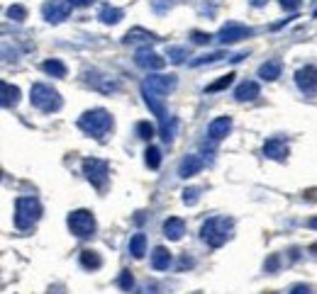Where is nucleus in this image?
I'll return each mask as SVG.
<instances>
[{"label": "nucleus", "instance_id": "11", "mask_svg": "<svg viewBox=\"0 0 317 294\" xmlns=\"http://www.w3.org/2000/svg\"><path fill=\"white\" fill-rule=\"evenodd\" d=\"M259 95V85L256 83H244L237 88V100H254Z\"/></svg>", "mask_w": 317, "mask_h": 294}, {"label": "nucleus", "instance_id": "9", "mask_svg": "<svg viewBox=\"0 0 317 294\" xmlns=\"http://www.w3.org/2000/svg\"><path fill=\"white\" fill-rule=\"evenodd\" d=\"M229 126H232V122H229L227 117H222L217 122H212V126H210V136H212V139H222V136L229 131Z\"/></svg>", "mask_w": 317, "mask_h": 294}, {"label": "nucleus", "instance_id": "18", "mask_svg": "<svg viewBox=\"0 0 317 294\" xmlns=\"http://www.w3.org/2000/svg\"><path fill=\"white\" fill-rule=\"evenodd\" d=\"M132 284H134V279H132V275L125 270V272L120 275V289H122V292H129V289H132Z\"/></svg>", "mask_w": 317, "mask_h": 294}, {"label": "nucleus", "instance_id": "5", "mask_svg": "<svg viewBox=\"0 0 317 294\" xmlns=\"http://www.w3.org/2000/svg\"><path fill=\"white\" fill-rule=\"evenodd\" d=\"M68 226H71V231L76 233V236H91L95 229V221H93V214L91 212H86V209H81V212H73L71 217H68Z\"/></svg>", "mask_w": 317, "mask_h": 294}, {"label": "nucleus", "instance_id": "15", "mask_svg": "<svg viewBox=\"0 0 317 294\" xmlns=\"http://www.w3.org/2000/svg\"><path fill=\"white\" fill-rule=\"evenodd\" d=\"M278 71H281V66L273 61V63H266V66H261V76L273 80V78H278Z\"/></svg>", "mask_w": 317, "mask_h": 294}, {"label": "nucleus", "instance_id": "16", "mask_svg": "<svg viewBox=\"0 0 317 294\" xmlns=\"http://www.w3.org/2000/svg\"><path fill=\"white\" fill-rule=\"evenodd\" d=\"M44 71H47V73H51V76H59L61 78L63 73H66V71H63V66L59 61H49V63H44Z\"/></svg>", "mask_w": 317, "mask_h": 294}, {"label": "nucleus", "instance_id": "2", "mask_svg": "<svg viewBox=\"0 0 317 294\" xmlns=\"http://www.w3.org/2000/svg\"><path fill=\"white\" fill-rule=\"evenodd\" d=\"M229 221L224 219H210L205 226H203V238H205L210 246H222L224 238L229 236Z\"/></svg>", "mask_w": 317, "mask_h": 294}, {"label": "nucleus", "instance_id": "12", "mask_svg": "<svg viewBox=\"0 0 317 294\" xmlns=\"http://www.w3.org/2000/svg\"><path fill=\"white\" fill-rule=\"evenodd\" d=\"M81 263H83V267H91V270H98L100 265H103V260L95 255V250H83V255H81Z\"/></svg>", "mask_w": 317, "mask_h": 294}, {"label": "nucleus", "instance_id": "22", "mask_svg": "<svg viewBox=\"0 0 317 294\" xmlns=\"http://www.w3.org/2000/svg\"><path fill=\"white\" fill-rule=\"evenodd\" d=\"M290 294H310V287H305V284H295Z\"/></svg>", "mask_w": 317, "mask_h": 294}, {"label": "nucleus", "instance_id": "3", "mask_svg": "<svg viewBox=\"0 0 317 294\" xmlns=\"http://www.w3.org/2000/svg\"><path fill=\"white\" fill-rule=\"evenodd\" d=\"M37 217H39V204H37V200H32V197L17 200V226L20 229L32 226L37 221Z\"/></svg>", "mask_w": 317, "mask_h": 294}, {"label": "nucleus", "instance_id": "7", "mask_svg": "<svg viewBox=\"0 0 317 294\" xmlns=\"http://www.w3.org/2000/svg\"><path fill=\"white\" fill-rule=\"evenodd\" d=\"M298 85L305 93H317V71L315 68H305L298 73Z\"/></svg>", "mask_w": 317, "mask_h": 294}, {"label": "nucleus", "instance_id": "4", "mask_svg": "<svg viewBox=\"0 0 317 294\" xmlns=\"http://www.w3.org/2000/svg\"><path fill=\"white\" fill-rule=\"evenodd\" d=\"M32 102H34L39 109H44V112H49V109H59V105H61L59 95L54 93L51 88H47V85H34V88H32Z\"/></svg>", "mask_w": 317, "mask_h": 294}, {"label": "nucleus", "instance_id": "23", "mask_svg": "<svg viewBox=\"0 0 317 294\" xmlns=\"http://www.w3.org/2000/svg\"><path fill=\"white\" fill-rule=\"evenodd\" d=\"M266 294H276V292H266Z\"/></svg>", "mask_w": 317, "mask_h": 294}, {"label": "nucleus", "instance_id": "8", "mask_svg": "<svg viewBox=\"0 0 317 294\" xmlns=\"http://www.w3.org/2000/svg\"><path fill=\"white\" fill-rule=\"evenodd\" d=\"M151 263H154V267H156V270H166V267H169V263H171V255H169V250H166V248H156V250H154V255H151Z\"/></svg>", "mask_w": 317, "mask_h": 294}, {"label": "nucleus", "instance_id": "17", "mask_svg": "<svg viewBox=\"0 0 317 294\" xmlns=\"http://www.w3.org/2000/svg\"><path fill=\"white\" fill-rule=\"evenodd\" d=\"M266 154L273 156V158H281V156H285V149L278 146V141H269L266 143Z\"/></svg>", "mask_w": 317, "mask_h": 294}, {"label": "nucleus", "instance_id": "20", "mask_svg": "<svg viewBox=\"0 0 317 294\" xmlns=\"http://www.w3.org/2000/svg\"><path fill=\"white\" fill-rule=\"evenodd\" d=\"M146 163H149L151 168H156L158 166V151L156 149H149V151H146Z\"/></svg>", "mask_w": 317, "mask_h": 294}, {"label": "nucleus", "instance_id": "21", "mask_svg": "<svg viewBox=\"0 0 317 294\" xmlns=\"http://www.w3.org/2000/svg\"><path fill=\"white\" fill-rule=\"evenodd\" d=\"M139 134H142V139H151V134H154V129L149 126L146 122L139 124Z\"/></svg>", "mask_w": 317, "mask_h": 294}, {"label": "nucleus", "instance_id": "6", "mask_svg": "<svg viewBox=\"0 0 317 294\" xmlns=\"http://www.w3.org/2000/svg\"><path fill=\"white\" fill-rule=\"evenodd\" d=\"M86 173H88V178L93 180L95 185L100 187L103 185V180H105V175H108V166L103 163V161H86Z\"/></svg>", "mask_w": 317, "mask_h": 294}, {"label": "nucleus", "instance_id": "13", "mask_svg": "<svg viewBox=\"0 0 317 294\" xmlns=\"http://www.w3.org/2000/svg\"><path fill=\"white\" fill-rule=\"evenodd\" d=\"M203 166V161L200 158H188V161H183V166H181V175L183 178H188V175H193V173L198 171Z\"/></svg>", "mask_w": 317, "mask_h": 294}, {"label": "nucleus", "instance_id": "1", "mask_svg": "<svg viewBox=\"0 0 317 294\" xmlns=\"http://www.w3.org/2000/svg\"><path fill=\"white\" fill-rule=\"evenodd\" d=\"M110 117L103 112V109H95V112H88V114H83V119H81V129H86V131H91L93 136H103L108 129H110Z\"/></svg>", "mask_w": 317, "mask_h": 294}, {"label": "nucleus", "instance_id": "19", "mask_svg": "<svg viewBox=\"0 0 317 294\" xmlns=\"http://www.w3.org/2000/svg\"><path fill=\"white\" fill-rule=\"evenodd\" d=\"M232 73H229V76H224L222 78V80H217V83H212V85H210V88H207V90H210V93H212V90H222V88H227V85H229V83H232Z\"/></svg>", "mask_w": 317, "mask_h": 294}, {"label": "nucleus", "instance_id": "10", "mask_svg": "<svg viewBox=\"0 0 317 294\" xmlns=\"http://www.w3.org/2000/svg\"><path fill=\"white\" fill-rule=\"evenodd\" d=\"M164 231H166V236L169 238H181L183 236V221L181 219H169L166 224H164Z\"/></svg>", "mask_w": 317, "mask_h": 294}, {"label": "nucleus", "instance_id": "14", "mask_svg": "<svg viewBox=\"0 0 317 294\" xmlns=\"http://www.w3.org/2000/svg\"><path fill=\"white\" fill-rule=\"evenodd\" d=\"M129 250H132V255H134V258H142V255H144V236H142V233H137V236L132 238Z\"/></svg>", "mask_w": 317, "mask_h": 294}]
</instances>
